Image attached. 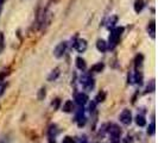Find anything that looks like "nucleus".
Returning a JSON list of instances; mask_svg holds the SVG:
<instances>
[{
  "label": "nucleus",
  "mask_w": 158,
  "mask_h": 143,
  "mask_svg": "<svg viewBox=\"0 0 158 143\" xmlns=\"http://www.w3.org/2000/svg\"><path fill=\"white\" fill-rule=\"evenodd\" d=\"M124 32V28H115V29H112L111 35H110V38H108V44H107V48L110 49H113L118 44L119 38L121 36V33Z\"/></svg>",
  "instance_id": "nucleus-1"
},
{
  "label": "nucleus",
  "mask_w": 158,
  "mask_h": 143,
  "mask_svg": "<svg viewBox=\"0 0 158 143\" xmlns=\"http://www.w3.org/2000/svg\"><path fill=\"white\" fill-rule=\"evenodd\" d=\"M80 84L82 85V87L85 88V91H87V92H90L95 87V81L90 74H82L81 78H80Z\"/></svg>",
  "instance_id": "nucleus-2"
},
{
  "label": "nucleus",
  "mask_w": 158,
  "mask_h": 143,
  "mask_svg": "<svg viewBox=\"0 0 158 143\" xmlns=\"http://www.w3.org/2000/svg\"><path fill=\"white\" fill-rule=\"evenodd\" d=\"M119 119H120V122L124 124V125H130L131 123H132V113L130 110H123V112L120 113V116H119Z\"/></svg>",
  "instance_id": "nucleus-3"
},
{
  "label": "nucleus",
  "mask_w": 158,
  "mask_h": 143,
  "mask_svg": "<svg viewBox=\"0 0 158 143\" xmlns=\"http://www.w3.org/2000/svg\"><path fill=\"white\" fill-rule=\"evenodd\" d=\"M67 47H68V43H67V42H61L60 44H57L55 48V50H54L55 57H57V58L63 57L64 54H65V51H67Z\"/></svg>",
  "instance_id": "nucleus-4"
},
{
  "label": "nucleus",
  "mask_w": 158,
  "mask_h": 143,
  "mask_svg": "<svg viewBox=\"0 0 158 143\" xmlns=\"http://www.w3.org/2000/svg\"><path fill=\"white\" fill-rule=\"evenodd\" d=\"M88 100H89V98L85 92H80L75 95V102L79 106H85L88 103Z\"/></svg>",
  "instance_id": "nucleus-5"
},
{
  "label": "nucleus",
  "mask_w": 158,
  "mask_h": 143,
  "mask_svg": "<svg viewBox=\"0 0 158 143\" xmlns=\"http://www.w3.org/2000/svg\"><path fill=\"white\" fill-rule=\"evenodd\" d=\"M87 41L86 40H77L74 43V48L77 50V53H85L87 50Z\"/></svg>",
  "instance_id": "nucleus-6"
},
{
  "label": "nucleus",
  "mask_w": 158,
  "mask_h": 143,
  "mask_svg": "<svg viewBox=\"0 0 158 143\" xmlns=\"http://www.w3.org/2000/svg\"><path fill=\"white\" fill-rule=\"evenodd\" d=\"M107 132L111 136H115V137H120L121 135V129L117 125V124H108L107 128Z\"/></svg>",
  "instance_id": "nucleus-7"
},
{
  "label": "nucleus",
  "mask_w": 158,
  "mask_h": 143,
  "mask_svg": "<svg viewBox=\"0 0 158 143\" xmlns=\"http://www.w3.org/2000/svg\"><path fill=\"white\" fill-rule=\"evenodd\" d=\"M62 111L65 112V113H70V112L74 111V104H73L71 100H67V102L63 104V106H62Z\"/></svg>",
  "instance_id": "nucleus-8"
},
{
  "label": "nucleus",
  "mask_w": 158,
  "mask_h": 143,
  "mask_svg": "<svg viewBox=\"0 0 158 143\" xmlns=\"http://www.w3.org/2000/svg\"><path fill=\"white\" fill-rule=\"evenodd\" d=\"M143 61H144V56H143L142 54H138V55L135 56V71H140V68H142V66H143Z\"/></svg>",
  "instance_id": "nucleus-9"
},
{
  "label": "nucleus",
  "mask_w": 158,
  "mask_h": 143,
  "mask_svg": "<svg viewBox=\"0 0 158 143\" xmlns=\"http://www.w3.org/2000/svg\"><path fill=\"white\" fill-rule=\"evenodd\" d=\"M148 32L150 33L151 38L152 40H155V37H156V24H155V20H151L149 25H148Z\"/></svg>",
  "instance_id": "nucleus-10"
},
{
  "label": "nucleus",
  "mask_w": 158,
  "mask_h": 143,
  "mask_svg": "<svg viewBox=\"0 0 158 143\" xmlns=\"http://www.w3.org/2000/svg\"><path fill=\"white\" fill-rule=\"evenodd\" d=\"M60 76V68H55V69H52L51 73L49 74V76H48V81H55L57 78Z\"/></svg>",
  "instance_id": "nucleus-11"
},
{
  "label": "nucleus",
  "mask_w": 158,
  "mask_h": 143,
  "mask_svg": "<svg viewBox=\"0 0 158 143\" xmlns=\"http://www.w3.org/2000/svg\"><path fill=\"white\" fill-rule=\"evenodd\" d=\"M48 135H49V138H54L55 140L56 135H57V127L56 124H51L49 129H48Z\"/></svg>",
  "instance_id": "nucleus-12"
},
{
  "label": "nucleus",
  "mask_w": 158,
  "mask_h": 143,
  "mask_svg": "<svg viewBox=\"0 0 158 143\" xmlns=\"http://www.w3.org/2000/svg\"><path fill=\"white\" fill-rule=\"evenodd\" d=\"M145 6V2L144 0H135V13H140L143 11V8Z\"/></svg>",
  "instance_id": "nucleus-13"
},
{
  "label": "nucleus",
  "mask_w": 158,
  "mask_h": 143,
  "mask_svg": "<svg viewBox=\"0 0 158 143\" xmlns=\"http://www.w3.org/2000/svg\"><path fill=\"white\" fill-rule=\"evenodd\" d=\"M143 80H144V78H143V73L140 71H135V76H133V81H135V84H138L139 86L140 85H143Z\"/></svg>",
  "instance_id": "nucleus-14"
},
{
  "label": "nucleus",
  "mask_w": 158,
  "mask_h": 143,
  "mask_svg": "<svg viewBox=\"0 0 158 143\" xmlns=\"http://www.w3.org/2000/svg\"><path fill=\"white\" fill-rule=\"evenodd\" d=\"M96 48H98V50L101 51V53H105V51L108 49V48H107V43L103 40H99L96 42Z\"/></svg>",
  "instance_id": "nucleus-15"
},
{
  "label": "nucleus",
  "mask_w": 158,
  "mask_h": 143,
  "mask_svg": "<svg viewBox=\"0 0 158 143\" xmlns=\"http://www.w3.org/2000/svg\"><path fill=\"white\" fill-rule=\"evenodd\" d=\"M75 63H76V67H77V69H80V71H85V69H86V67H87V64H86V61H85L82 57H77Z\"/></svg>",
  "instance_id": "nucleus-16"
},
{
  "label": "nucleus",
  "mask_w": 158,
  "mask_h": 143,
  "mask_svg": "<svg viewBox=\"0 0 158 143\" xmlns=\"http://www.w3.org/2000/svg\"><path fill=\"white\" fill-rule=\"evenodd\" d=\"M103 68H105V64L102 62H99V63H95L94 66H92L90 72H93V73H101L103 71Z\"/></svg>",
  "instance_id": "nucleus-17"
},
{
  "label": "nucleus",
  "mask_w": 158,
  "mask_h": 143,
  "mask_svg": "<svg viewBox=\"0 0 158 143\" xmlns=\"http://www.w3.org/2000/svg\"><path fill=\"white\" fill-rule=\"evenodd\" d=\"M135 124L138 125V127H145L146 125V119L144 116L142 115H138V116H135Z\"/></svg>",
  "instance_id": "nucleus-18"
},
{
  "label": "nucleus",
  "mask_w": 158,
  "mask_h": 143,
  "mask_svg": "<svg viewBox=\"0 0 158 143\" xmlns=\"http://www.w3.org/2000/svg\"><path fill=\"white\" fill-rule=\"evenodd\" d=\"M105 100H106V92H103V91L99 92L98 95H96V98H95V103H102Z\"/></svg>",
  "instance_id": "nucleus-19"
},
{
  "label": "nucleus",
  "mask_w": 158,
  "mask_h": 143,
  "mask_svg": "<svg viewBox=\"0 0 158 143\" xmlns=\"http://www.w3.org/2000/svg\"><path fill=\"white\" fill-rule=\"evenodd\" d=\"M155 132H156V125H155V120H152V123L148 128V135L152 136L155 135Z\"/></svg>",
  "instance_id": "nucleus-20"
},
{
  "label": "nucleus",
  "mask_w": 158,
  "mask_h": 143,
  "mask_svg": "<svg viewBox=\"0 0 158 143\" xmlns=\"http://www.w3.org/2000/svg\"><path fill=\"white\" fill-rule=\"evenodd\" d=\"M155 80H151L150 81V85H148V87L145 89V93H152V92H155Z\"/></svg>",
  "instance_id": "nucleus-21"
},
{
  "label": "nucleus",
  "mask_w": 158,
  "mask_h": 143,
  "mask_svg": "<svg viewBox=\"0 0 158 143\" xmlns=\"http://www.w3.org/2000/svg\"><path fill=\"white\" fill-rule=\"evenodd\" d=\"M86 116H82V117H80V118H77V119H75L76 120V123H77V127L79 128H82V127H85V124H86Z\"/></svg>",
  "instance_id": "nucleus-22"
},
{
  "label": "nucleus",
  "mask_w": 158,
  "mask_h": 143,
  "mask_svg": "<svg viewBox=\"0 0 158 143\" xmlns=\"http://www.w3.org/2000/svg\"><path fill=\"white\" fill-rule=\"evenodd\" d=\"M45 95H47V89H45V87H42L40 91H38V94H37L38 100H43V99L45 98Z\"/></svg>",
  "instance_id": "nucleus-23"
},
{
  "label": "nucleus",
  "mask_w": 158,
  "mask_h": 143,
  "mask_svg": "<svg viewBox=\"0 0 158 143\" xmlns=\"http://www.w3.org/2000/svg\"><path fill=\"white\" fill-rule=\"evenodd\" d=\"M5 49V37H4V33L0 32V54L4 51Z\"/></svg>",
  "instance_id": "nucleus-24"
},
{
  "label": "nucleus",
  "mask_w": 158,
  "mask_h": 143,
  "mask_svg": "<svg viewBox=\"0 0 158 143\" xmlns=\"http://www.w3.org/2000/svg\"><path fill=\"white\" fill-rule=\"evenodd\" d=\"M117 20H118V17L117 16L112 17L111 19H110V22H108V28H113V26H114V24L117 23Z\"/></svg>",
  "instance_id": "nucleus-25"
},
{
  "label": "nucleus",
  "mask_w": 158,
  "mask_h": 143,
  "mask_svg": "<svg viewBox=\"0 0 158 143\" xmlns=\"http://www.w3.org/2000/svg\"><path fill=\"white\" fill-rule=\"evenodd\" d=\"M60 104H61V100L57 98V99H55V100L52 102V104H51V105H52V107H54L55 110H57V109L60 107Z\"/></svg>",
  "instance_id": "nucleus-26"
},
{
  "label": "nucleus",
  "mask_w": 158,
  "mask_h": 143,
  "mask_svg": "<svg viewBox=\"0 0 158 143\" xmlns=\"http://www.w3.org/2000/svg\"><path fill=\"white\" fill-rule=\"evenodd\" d=\"M123 143H135L133 137H131V136H126V137L123 140Z\"/></svg>",
  "instance_id": "nucleus-27"
},
{
  "label": "nucleus",
  "mask_w": 158,
  "mask_h": 143,
  "mask_svg": "<svg viewBox=\"0 0 158 143\" xmlns=\"http://www.w3.org/2000/svg\"><path fill=\"white\" fill-rule=\"evenodd\" d=\"M62 143H74V140L71 137H69V136H65L63 138V141H62Z\"/></svg>",
  "instance_id": "nucleus-28"
},
{
  "label": "nucleus",
  "mask_w": 158,
  "mask_h": 143,
  "mask_svg": "<svg viewBox=\"0 0 158 143\" xmlns=\"http://www.w3.org/2000/svg\"><path fill=\"white\" fill-rule=\"evenodd\" d=\"M95 107H96V103H95V102H92V103L89 104V111L90 112H94Z\"/></svg>",
  "instance_id": "nucleus-29"
},
{
  "label": "nucleus",
  "mask_w": 158,
  "mask_h": 143,
  "mask_svg": "<svg viewBox=\"0 0 158 143\" xmlns=\"http://www.w3.org/2000/svg\"><path fill=\"white\" fill-rule=\"evenodd\" d=\"M0 143H10V138H8V136H4V137H1V138H0Z\"/></svg>",
  "instance_id": "nucleus-30"
},
{
  "label": "nucleus",
  "mask_w": 158,
  "mask_h": 143,
  "mask_svg": "<svg viewBox=\"0 0 158 143\" xmlns=\"http://www.w3.org/2000/svg\"><path fill=\"white\" fill-rule=\"evenodd\" d=\"M111 143H120V138L115 137V136H111Z\"/></svg>",
  "instance_id": "nucleus-31"
},
{
  "label": "nucleus",
  "mask_w": 158,
  "mask_h": 143,
  "mask_svg": "<svg viewBox=\"0 0 158 143\" xmlns=\"http://www.w3.org/2000/svg\"><path fill=\"white\" fill-rule=\"evenodd\" d=\"M5 89H6V85H2V86L0 87V95H2V93H4Z\"/></svg>",
  "instance_id": "nucleus-32"
},
{
  "label": "nucleus",
  "mask_w": 158,
  "mask_h": 143,
  "mask_svg": "<svg viewBox=\"0 0 158 143\" xmlns=\"http://www.w3.org/2000/svg\"><path fill=\"white\" fill-rule=\"evenodd\" d=\"M80 143H88V142L86 141V140H81V141H80Z\"/></svg>",
  "instance_id": "nucleus-33"
},
{
  "label": "nucleus",
  "mask_w": 158,
  "mask_h": 143,
  "mask_svg": "<svg viewBox=\"0 0 158 143\" xmlns=\"http://www.w3.org/2000/svg\"><path fill=\"white\" fill-rule=\"evenodd\" d=\"M4 2H5V0H0V6H1V5L4 4Z\"/></svg>",
  "instance_id": "nucleus-34"
},
{
  "label": "nucleus",
  "mask_w": 158,
  "mask_h": 143,
  "mask_svg": "<svg viewBox=\"0 0 158 143\" xmlns=\"http://www.w3.org/2000/svg\"><path fill=\"white\" fill-rule=\"evenodd\" d=\"M0 12H1V11H0Z\"/></svg>",
  "instance_id": "nucleus-35"
}]
</instances>
